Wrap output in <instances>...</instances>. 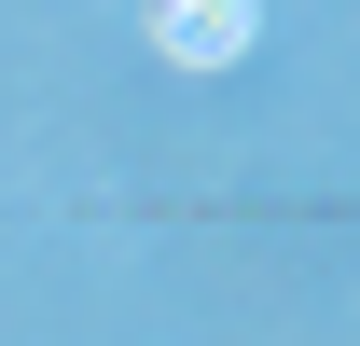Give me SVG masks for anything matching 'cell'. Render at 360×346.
<instances>
[{
	"label": "cell",
	"instance_id": "cell-1",
	"mask_svg": "<svg viewBox=\"0 0 360 346\" xmlns=\"http://www.w3.org/2000/svg\"><path fill=\"white\" fill-rule=\"evenodd\" d=\"M236 42H250V0H167V56L180 70H222Z\"/></svg>",
	"mask_w": 360,
	"mask_h": 346
}]
</instances>
